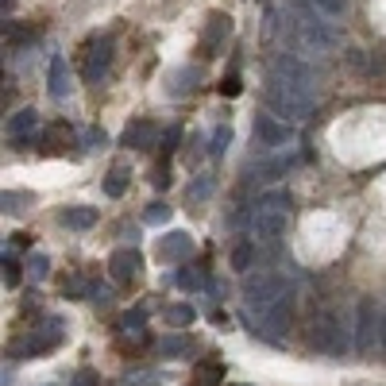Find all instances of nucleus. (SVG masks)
Instances as JSON below:
<instances>
[{
  "instance_id": "20e7f679",
  "label": "nucleus",
  "mask_w": 386,
  "mask_h": 386,
  "mask_svg": "<svg viewBox=\"0 0 386 386\" xmlns=\"http://www.w3.org/2000/svg\"><path fill=\"white\" fill-rule=\"evenodd\" d=\"M286 232V201L282 197H267L259 209V236L263 240H278Z\"/></svg>"
},
{
  "instance_id": "423d86ee",
  "label": "nucleus",
  "mask_w": 386,
  "mask_h": 386,
  "mask_svg": "<svg viewBox=\"0 0 386 386\" xmlns=\"http://www.w3.org/2000/svg\"><path fill=\"white\" fill-rule=\"evenodd\" d=\"M190 251H193V240L182 236V232H174V236H167V240L159 243V263H182Z\"/></svg>"
},
{
  "instance_id": "f03ea898",
  "label": "nucleus",
  "mask_w": 386,
  "mask_h": 386,
  "mask_svg": "<svg viewBox=\"0 0 386 386\" xmlns=\"http://www.w3.org/2000/svg\"><path fill=\"white\" fill-rule=\"evenodd\" d=\"M282 298H290V290H286V282L278 275H255L243 286V309H248L255 321H263Z\"/></svg>"
},
{
  "instance_id": "7ed1b4c3",
  "label": "nucleus",
  "mask_w": 386,
  "mask_h": 386,
  "mask_svg": "<svg viewBox=\"0 0 386 386\" xmlns=\"http://www.w3.org/2000/svg\"><path fill=\"white\" fill-rule=\"evenodd\" d=\"M375 344H382V313L375 298H363V301H356V344H351V351L356 356H371Z\"/></svg>"
},
{
  "instance_id": "9b49d317",
  "label": "nucleus",
  "mask_w": 386,
  "mask_h": 386,
  "mask_svg": "<svg viewBox=\"0 0 386 386\" xmlns=\"http://www.w3.org/2000/svg\"><path fill=\"white\" fill-rule=\"evenodd\" d=\"M178 286H182V290H201L205 286V275L197 267H182V275H178Z\"/></svg>"
},
{
  "instance_id": "39448f33",
  "label": "nucleus",
  "mask_w": 386,
  "mask_h": 386,
  "mask_svg": "<svg viewBox=\"0 0 386 386\" xmlns=\"http://www.w3.org/2000/svg\"><path fill=\"white\" fill-rule=\"evenodd\" d=\"M109 275H112V282H131L139 275V255L135 251H112Z\"/></svg>"
},
{
  "instance_id": "6e6552de",
  "label": "nucleus",
  "mask_w": 386,
  "mask_h": 386,
  "mask_svg": "<svg viewBox=\"0 0 386 386\" xmlns=\"http://www.w3.org/2000/svg\"><path fill=\"white\" fill-rule=\"evenodd\" d=\"M159 351L167 359H178V356H186V351H190V340H186V336H162Z\"/></svg>"
},
{
  "instance_id": "ddd939ff",
  "label": "nucleus",
  "mask_w": 386,
  "mask_h": 386,
  "mask_svg": "<svg viewBox=\"0 0 386 386\" xmlns=\"http://www.w3.org/2000/svg\"><path fill=\"white\" fill-rule=\"evenodd\" d=\"M4 286H20V263L4 255Z\"/></svg>"
},
{
  "instance_id": "9d476101",
  "label": "nucleus",
  "mask_w": 386,
  "mask_h": 386,
  "mask_svg": "<svg viewBox=\"0 0 386 386\" xmlns=\"http://www.w3.org/2000/svg\"><path fill=\"white\" fill-rule=\"evenodd\" d=\"M143 321H147V309L139 306V309H131V313L120 317V328H124V332H143Z\"/></svg>"
},
{
  "instance_id": "4468645a",
  "label": "nucleus",
  "mask_w": 386,
  "mask_h": 386,
  "mask_svg": "<svg viewBox=\"0 0 386 386\" xmlns=\"http://www.w3.org/2000/svg\"><path fill=\"white\" fill-rule=\"evenodd\" d=\"M259 131H263V139H267V143H275V139L286 135V131L278 128V124H270V120H259Z\"/></svg>"
},
{
  "instance_id": "f257e3e1",
  "label": "nucleus",
  "mask_w": 386,
  "mask_h": 386,
  "mask_svg": "<svg viewBox=\"0 0 386 386\" xmlns=\"http://www.w3.org/2000/svg\"><path fill=\"white\" fill-rule=\"evenodd\" d=\"M309 344H313V351H321L328 359L348 356L351 344H356V309H348V301H325L313 313Z\"/></svg>"
},
{
  "instance_id": "dca6fc26",
  "label": "nucleus",
  "mask_w": 386,
  "mask_h": 386,
  "mask_svg": "<svg viewBox=\"0 0 386 386\" xmlns=\"http://www.w3.org/2000/svg\"><path fill=\"white\" fill-rule=\"evenodd\" d=\"M151 220H167V205H151V212H147Z\"/></svg>"
},
{
  "instance_id": "1a4fd4ad",
  "label": "nucleus",
  "mask_w": 386,
  "mask_h": 386,
  "mask_svg": "<svg viewBox=\"0 0 386 386\" xmlns=\"http://www.w3.org/2000/svg\"><path fill=\"white\" fill-rule=\"evenodd\" d=\"M62 220H66L70 228H89V224L97 220V212H93V209H66Z\"/></svg>"
},
{
  "instance_id": "2eb2a0df",
  "label": "nucleus",
  "mask_w": 386,
  "mask_h": 386,
  "mask_svg": "<svg viewBox=\"0 0 386 386\" xmlns=\"http://www.w3.org/2000/svg\"><path fill=\"white\" fill-rule=\"evenodd\" d=\"M28 267H31V278H39V282H43V278H47V267H51V263H47V255H35V259L28 263Z\"/></svg>"
},
{
  "instance_id": "f3484780",
  "label": "nucleus",
  "mask_w": 386,
  "mask_h": 386,
  "mask_svg": "<svg viewBox=\"0 0 386 386\" xmlns=\"http://www.w3.org/2000/svg\"><path fill=\"white\" fill-rule=\"evenodd\" d=\"M382 351H386V313H382Z\"/></svg>"
},
{
  "instance_id": "f8f14e48",
  "label": "nucleus",
  "mask_w": 386,
  "mask_h": 386,
  "mask_svg": "<svg viewBox=\"0 0 386 386\" xmlns=\"http://www.w3.org/2000/svg\"><path fill=\"white\" fill-rule=\"evenodd\" d=\"M251 259H255V255H251V248H248V243H243V248H236V255H232V267H236V270H251Z\"/></svg>"
},
{
  "instance_id": "0eeeda50",
  "label": "nucleus",
  "mask_w": 386,
  "mask_h": 386,
  "mask_svg": "<svg viewBox=\"0 0 386 386\" xmlns=\"http://www.w3.org/2000/svg\"><path fill=\"white\" fill-rule=\"evenodd\" d=\"M162 317H167V325H174V328H186V325L197 321L193 306H167V309H162Z\"/></svg>"
}]
</instances>
